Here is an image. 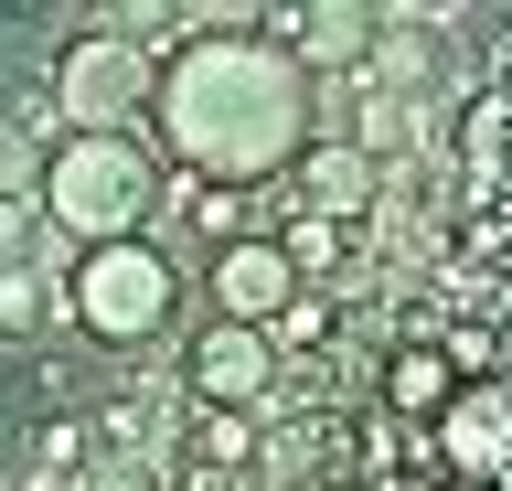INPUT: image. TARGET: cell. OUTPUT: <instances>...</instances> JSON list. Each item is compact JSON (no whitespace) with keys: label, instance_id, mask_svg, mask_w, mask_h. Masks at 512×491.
<instances>
[{"label":"cell","instance_id":"6da1fadb","mask_svg":"<svg viewBox=\"0 0 512 491\" xmlns=\"http://www.w3.org/2000/svg\"><path fill=\"white\" fill-rule=\"evenodd\" d=\"M320 129V86L288 65L256 22H224V33H182L160 54V86H150V150L171 171H203L224 193H256L278 182Z\"/></svg>","mask_w":512,"mask_h":491},{"label":"cell","instance_id":"7a4b0ae2","mask_svg":"<svg viewBox=\"0 0 512 491\" xmlns=\"http://www.w3.org/2000/svg\"><path fill=\"white\" fill-rule=\"evenodd\" d=\"M150 193H160V150L150 139H54L43 150V182H32V214L54 246H128L150 235Z\"/></svg>","mask_w":512,"mask_h":491},{"label":"cell","instance_id":"3957f363","mask_svg":"<svg viewBox=\"0 0 512 491\" xmlns=\"http://www.w3.org/2000/svg\"><path fill=\"white\" fill-rule=\"evenodd\" d=\"M182 299H192V289H182V257L150 246V235H128V246H86V257L64 267L54 321H75L86 342H107V353H139V342L171 331Z\"/></svg>","mask_w":512,"mask_h":491},{"label":"cell","instance_id":"277c9868","mask_svg":"<svg viewBox=\"0 0 512 491\" xmlns=\"http://www.w3.org/2000/svg\"><path fill=\"white\" fill-rule=\"evenodd\" d=\"M150 86H160V43L139 33H75L54 54V129L64 139H139L150 129Z\"/></svg>","mask_w":512,"mask_h":491},{"label":"cell","instance_id":"5b68a950","mask_svg":"<svg viewBox=\"0 0 512 491\" xmlns=\"http://www.w3.org/2000/svg\"><path fill=\"white\" fill-rule=\"evenodd\" d=\"M310 289V278H299V267H288V246L267 225L246 235V246H224V257H203V310H214V321H235V331H267L288 310V299Z\"/></svg>","mask_w":512,"mask_h":491},{"label":"cell","instance_id":"8992f818","mask_svg":"<svg viewBox=\"0 0 512 491\" xmlns=\"http://www.w3.org/2000/svg\"><path fill=\"white\" fill-rule=\"evenodd\" d=\"M192 406H224V417H256L267 395H278V374L288 363L267 353V331H235V321H203L192 331Z\"/></svg>","mask_w":512,"mask_h":491},{"label":"cell","instance_id":"52a82bcc","mask_svg":"<svg viewBox=\"0 0 512 491\" xmlns=\"http://www.w3.org/2000/svg\"><path fill=\"white\" fill-rule=\"evenodd\" d=\"M256 33L278 43L288 65L331 86V75H363L374 65V11H352V0H320V11H278V22H256Z\"/></svg>","mask_w":512,"mask_h":491},{"label":"cell","instance_id":"ba28073f","mask_svg":"<svg viewBox=\"0 0 512 491\" xmlns=\"http://www.w3.org/2000/svg\"><path fill=\"white\" fill-rule=\"evenodd\" d=\"M278 182H299V214H320V225H352V214L384 193V161H374V150H352L342 129H310V150H299Z\"/></svg>","mask_w":512,"mask_h":491},{"label":"cell","instance_id":"9c48e42d","mask_svg":"<svg viewBox=\"0 0 512 491\" xmlns=\"http://www.w3.org/2000/svg\"><path fill=\"white\" fill-rule=\"evenodd\" d=\"M459 395H470V385L438 363V342H406V353L384 363V417H395V427H438Z\"/></svg>","mask_w":512,"mask_h":491},{"label":"cell","instance_id":"30bf717a","mask_svg":"<svg viewBox=\"0 0 512 491\" xmlns=\"http://www.w3.org/2000/svg\"><path fill=\"white\" fill-rule=\"evenodd\" d=\"M182 235L203 246V257H224V246H246V235H256V203H246V193H224V182H203V203L182 214Z\"/></svg>","mask_w":512,"mask_h":491},{"label":"cell","instance_id":"8fae6325","mask_svg":"<svg viewBox=\"0 0 512 491\" xmlns=\"http://www.w3.org/2000/svg\"><path fill=\"white\" fill-rule=\"evenodd\" d=\"M320 342H331V299H320V289H299L278 321H267V353L288 363V353H320Z\"/></svg>","mask_w":512,"mask_h":491},{"label":"cell","instance_id":"7c38bea8","mask_svg":"<svg viewBox=\"0 0 512 491\" xmlns=\"http://www.w3.org/2000/svg\"><path fill=\"white\" fill-rule=\"evenodd\" d=\"M43 321H54L43 267H0V331H43Z\"/></svg>","mask_w":512,"mask_h":491},{"label":"cell","instance_id":"4fadbf2b","mask_svg":"<svg viewBox=\"0 0 512 491\" xmlns=\"http://www.w3.org/2000/svg\"><path fill=\"white\" fill-rule=\"evenodd\" d=\"M267 235H278V246H288V267H299V278H310V267H331V257H342V225H320V214H299V225H267Z\"/></svg>","mask_w":512,"mask_h":491},{"label":"cell","instance_id":"5bb4252c","mask_svg":"<svg viewBox=\"0 0 512 491\" xmlns=\"http://www.w3.org/2000/svg\"><path fill=\"white\" fill-rule=\"evenodd\" d=\"M203 459H256V417H224V406H203Z\"/></svg>","mask_w":512,"mask_h":491},{"label":"cell","instance_id":"9a60e30c","mask_svg":"<svg viewBox=\"0 0 512 491\" xmlns=\"http://www.w3.org/2000/svg\"><path fill=\"white\" fill-rule=\"evenodd\" d=\"M438 363L459 374V385H470V374H491V331H480V321H459V331L438 342Z\"/></svg>","mask_w":512,"mask_h":491},{"label":"cell","instance_id":"2e32d148","mask_svg":"<svg viewBox=\"0 0 512 491\" xmlns=\"http://www.w3.org/2000/svg\"><path fill=\"white\" fill-rule=\"evenodd\" d=\"M32 459H43V470H75V459H86V427H43Z\"/></svg>","mask_w":512,"mask_h":491},{"label":"cell","instance_id":"e0dca14e","mask_svg":"<svg viewBox=\"0 0 512 491\" xmlns=\"http://www.w3.org/2000/svg\"><path fill=\"white\" fill-rule=\"evenodd\" d=\"M363 491H438L427 470H395V481H363Z\"/></svg>","mask_w":512,"mask_h":491},{"label":"cell","instance_id":"ac0fdd59","mask_svg":"<svg viewBox=\"0 0 512 491\" xmlns=\"http://www.w3.org/2000/svg\"><path fill=\"white\" fill-rule=\"evenodd\" d=\"M438 491H491V481H438Z\"/></svg>","mask_w":512,"mask_h":491}]
</instances>
